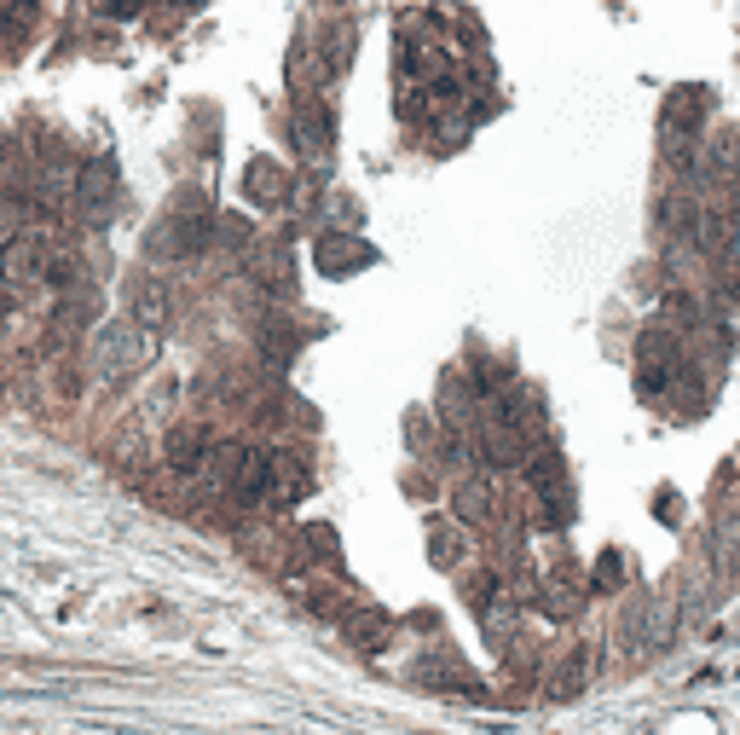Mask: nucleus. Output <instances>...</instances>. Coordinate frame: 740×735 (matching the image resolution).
<instances>
[{
  "instance_id": "f257e3e1",
  "label": "nucleus",
  "mask_w": 740,
  "mask_h": 735,
  "mask_svg": "<svg viewBox=\"0 0 740 735\" xmlns=\"http://www.w3.org/2000/svg\"><path fill=\"white\" fill-rule=\"evenodd\" d=\"M146 331L128 319H111V324H93L88 331V377L105 382V388H122L128 377L146 371Z\"/></svg>"
},
{
  "instance_id": "f03ea898",
  "label": "nucleus",
  "mask_w": 740,
  "mask_h": 735,
  "mask_svg": "<svg viewBox=\"0 0 740 735\" xmlns=\"http://www.w3.org/2000/svg\"><path fill=\"white\" fill-rule=\"evenodd\" d=\"M47 250H53V238H41V232H18L12 243H0V296L24 301L35 290H47Z\"/></svg>"
},
{
  "instance_id": "7ed1b4c3",
  "label": "nucleus",
  "mask_w": 740,
  "mask_h": 735,
  "mask_svg": "<svg viewBox=\"0 0 740 735\" xmlns=\"http://www.w3.org/2000/svg\"><path fill=\"white\" fill-rule=\"evenodd\" d=\"M93 324H99V301L88 290H65V301L47 319V354H70L76 342H88Z\"/></svg>"
},
{
  "instance_id": "20e7f679",
  "label": "nucleus",
  "mask_w": 740,
  "mask_h": 735,
  "mask_svg": "<svg viewBox=\"0 0 740 735\" xmlns=\"http://www.w3.org/2000/svg\"><path fill=\"white\" fill-rule=\"evenodd\" d=\"M209 238H215V232H209V215L180 209L174 220H162V227L151 232V243H146V250H151V255H197Z\"/></svg>"
},
{
  "instance_id": "39448f33",
  "label": "nucleus",
  "mask_w": 740,
  "mask_h": 735,
  "mask_svg": "<svg viewBox=\"0 0 740 735\" xmlns=\"http://www.w3.org/2000/svg\"><path fill=\"white\" fill-rule=\"evenodd\" d=\"M128 324H139V331H162V324H169V290H162L157 278H134L128 284Z\"/></svg>"
}]
</instances>
